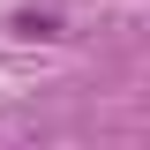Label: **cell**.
I'll list each match as a JSON object with an SVG mask.
<instances>
[{
	"label": "cell",
	"mask_w": 150,
	"mask_h": 150,
	"mask_svg": "<svg viewBox=\"0 0 150 150\" xmlns=\"http://www.w3.org/2000/svg\"><path fill=\"white\" fill-rule=\"evenodd\" d=\"M15 30H23V38H60V15H38V8H23V15H15Z\"/></svg>",
	"instance_id": "6da1fadb"
}]
</instances>
